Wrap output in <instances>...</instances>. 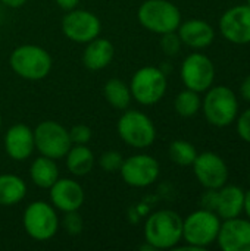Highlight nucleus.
<instances>
[{"label":"nucleus","instance_id":"obj_1","mask_svg":"<svg viewBox=\"0 0 250 251\" xmlns=\"http://www.w3.org/2000/svg\"><path fill=\"white\" fill-rule=\"evenodd\" d=\"M144 240L153 250L177 247L183 240V219L174 210H158L144 224Z\"/></svg>","mask_w":250,"mask_h":251},{"label":"nucleus","instance_id":"obj_2","mask_svg":"<svg viewBox=\"0 0 250 251\" xmlns=\"http://www.w3.org/2000/svg\"><path fill=\"white\" fill-rule=\"evenodd\" d=\"M9 65L18 76L27 81H41L50 74L53 60L46 49L35 44H22L10 53Z\"/></svg>","mask_w":250,"mask_h":251},{"label":"nucleus","instance_id":"obj_3","mask_svg":"<svg viewBox=\"0 0 250 251\" xmlns=\"http://www.w3.org/2000/svg\"><path fill=\"white\" fill-rule=\"evenodd\" d=\"M137 19L147 31L162 35L178 29L181 12L169 0H146L137 10Z\"/></svg>","mask_w":250,"mask_h":251},{"label":"nucleus","instance_id":"obj_4","mask_svg":"<svg viewBox=\"0 0 250 251\" xmlns=\"http://www.w3.org/2000/svg\"><path fill=\"white\" fill-rule=\"evenodd\" d=\"M119 138L134 149H147L156 140L153 121L140 110H124L116 124Z\"/></svg>","mask_w":250,"mask_h":251},{"label":"nucleus","instance_id":"obj_5","mask_svg":"<svg viewBox=\"0 0 250 251\" xmlns=\"http://www.w3.org/2000/svg\"><path fill=\"white\" fill-rule=\"evenodd\" d=\"M206 91L202 109L208 122L218 128L228 126L234 122L239 112V101L234 91L225 85L211 87Z\"/></svg>","mask_w":250,"mask_h":251},{"label":"nucleus","instance_id":"obj_6","mask_svg":"<svg viewBox=\"0 0 250 251\" xmlns=\"http://www.w3.org/2000/svg\"><path fill=\"white\" fill-rule=\"evenodd\" d=\"M167 75L156 66L140 68L134 72L130 82L131 97L143 106H153L159 103L167 93Z\"/></svg>","mask_w":250,"mask_h":251},{"label":"nucleus","instance_id":"obj_7","mask_svg":"<svg viewBox=\"0 0 250 251\" xmlns=\"http://www.w3.org/2000/svg\"><path fill=\"white\" fill-rule=\"evenodd\" d=\"M220 228V216L212 210L200 209L190 213L183 221V238L187 244L203 250L217 241Z\"/></svg>","mask_w":250,"mask_h":251},{"label":"nucleus","instance_id":"obj_8","mask_svg":"<svg viewBox=\"0 0 250 251\" xmlns=\"http://www.w3.org/2000/svg\"><path fill=\"white\" fill-rule=\"evenodd\" d=\"M24 229L35 241L52 240L59 229V218L55 207L46 201H32L22 216Z\"/></svg>","mask_w":250,"mask_h":251},{"label":"nucleus","instance_id":"obj_9","mask_svg":"<svg viewBox=\"0 0 250 251\" xmlns=\"http://www.w3.org/2000/svg\"><path fill=\"white\" fill-rule=\"evenodd\" d=\"M32 131L35 149L41 156L57 160L65 157L72 146L69 131L56 121H43Z\"/></svg>","mask_w":250,"mask_h":251},{"label":"nucleus","instance_id":"obj_10","mask_svg":"<svg viewBox=\"0 0 250 251\" xmlns=\"http://www.w3.org/2000/svg\"><path fill=\"white\" fill-rule=\"evenodd\" d=\"M62 31L65 37L71 41L85 44L99 37L102 31V22L96 13L75 7L72 10H68L63 16Z\"/></svg>","mask_w":250,"mask_h":251},{"label":"nucleus","instance_id":"obj_11","mask_svg":"<svg viewBox=\"0 0 250 251\" xmlns=\"http://www.w3.org/2000/svg\"><path fill=\"white\" fill-rule=\"evenodd\" d=\"M122 181L133 188H146L158 179L161 174L159 162L149 154H134L124 159L119 169Z\"/></svg>","mask_w":250,"mask_h":251},{"label":"nucleus","instance_id":"obj_12","mask_svg":"<svg viewBox=\"0 0 250 251\" xmlns=\"http://www.w3.org/2000/svg\"><path fill=\"white\" fill-rule=\"evenodd\" d=\"M180 74L186 88L196 93H203L214 84L215 66L206 54L192 53L184 59Z\"/></svg>","mask_w":250,"mask_h":251},{"label":"nucleus","instance_id":"obj_13","mask_svg":"<svg viewBox=\"0 0 250 251\" xmlns=\"http://www.w3.org/2000/svg\"><path fill=\"white\" fill-rule=\"evenodd\" d=\"M192 166L197 181L206 190H220L228 181L227 163L217 153L205 151L197 154Z\"/></svg>","mask_w":250,"mask_h":251},{"label":"nucleus","instance_id":"obj_14","mask_svg":"<svg viewBox=\"0 0 250 251\" xmlns=\"http://www.w3.org/2000/svg\"><path fill=\"white\" fill-rule=\"evenodd\" d=\"M220 31L225 40L234 44L250 43V6L230 7L220 18Z\"/></svg>","mask_w":250,"mask_h":251},{"label":"nucleus","instance_id":"obj_15","mask_svg":"<svg viewBox=\"0 0 250 251\" xmlns=\"http://www.w3.org/2000/svg\"><path fill=\"white\" fill-rule=\"evenodd\" d=\"M50 201L55 209L68 213L80 210L85 200L84 188L71 178H59L50 188Z\"/></svg>","mask_w":250,"mask_h":251},{"label":"nucleus","instance_id":"obj_16","mask_svg":"<svg viewBox=\"0 0 250 251\" xmlns=\"http://www.w3.org/2000/svg\"><path fill=\"white\" fill-rule=\"evenodd\" d=\"M217 241L224 251H250V221L239 216L225 219L221 224Z\"/></svg>","mask_w":250,"mask_h":251},{"label":"nucleus","instance_id":"obj_17","mask_svg":"<svg viewBox=\"0 0 250 251\" xmlns=\"http://www.w3.org/2000/svg\"><path fill=\"white\" fill-rule=\"evenodd\" d=\"M3 143L6 154L15 162L27 160L35 150L34 131L24 124L12 125L6 131Z\"/></svg>","mask_w":250,"mask_h":251},{"label":"nucleus","instance_id":"obj_18","mask_svg":"<svg viewBox=\"0 0 250 251\" xmlns=\"http://www.w3.org/2000/svg\"><path fill=\"white\" fill-rule=\"evenodd\" d=\"M183 44L192 49H205L212 44L215 38V31L211 24L202 19H190L180 24L177 29Z\"/></svg>","mask_w":250,"mask_h":251},{"label":"nucleus","instance_id":"obj_19","mask_svg":"<svg viewBox=\"0 0 250 251\" xmlns=\"http://www.w3.org/2000/svg\"><path fill=\"white\" fill-rule=\"evenodd\" d=\"M115 56V47L108 38L96 37L94 40L85 43L83 51V63L90 71H102L111 65Z\"/></svg>","mask_w":250,"mask_h":251},{"label":"nucleus","instance_id":"obj_20","mask_svg":"<svg viewBox=\"0 0 250 251\" xmlns=\"http://www.w3.org/2000/svg\"><path fill=\"white\" fill-rule=\"evenodd\" d=\"M245 209V191L237 185H224L217 190L215 213L225 219H233L242 215Z\"/></svg>","mask_w":250,"mask_h":251},{"label":"nucleus","instance_id":"obj_21","mask_svg":"<svg viewBox=\"0 0 250 251\" xmlns=\"http://www.w3.org/2000/svg\"><path fill=\"white\" fill-rule=\"evenodd\" d=\"M29 178L38 188L49 190L59 179V168L56 160L40 154V157H35L29 166Z\"/></svg>","mask_w":250,"mask_h":251},{"label":"nucleus","instance_id":"obj_22","mask_svg":"<svg viewBox=\"0 0 250 251\" xmlns=\"http://www.w3.org/2000/svg\"><path fill=\"white\" fill-rule=\"evenodd\" d=\"M65 159L66 169L74 176H84L90 174L96 163L94 154L87 147V144H72L68 153L65 154Z\"/></svg>","mask_w":250,"mask_h":251},{"label":"nucleus","instance_id":"obj_23","mask_svg":"<svg viewBox=\"0 0 250 251\" xmlns=\"http://www.w3.org/2000/svg\"><path fill=\"white\" fill-rule=\"evenodd\" d=\"M27 196L25 181L13 174L0 175V206L10 207L21 203Z\"/></svg>","mask_w":250,"mask_h":251},{"label":"nucleus","instance_id":"obj_24","mask_svg":"<svg viewBox=\"0 0 250 251\" xmlns=\"http://www.w3.org/2000/svg\"><path fill=\"white\" fill-rule=\"evenodd\" d=\"M103 96L106 101L116 110H127L131 103V91L130 85L122 79L112 78L103 87Z\"/></svg>","mask_w":250,"mask_h":251},{"label":"nucleus","instance_id":"obj_25","mask_svg":"<svg viewBox=\"0 0 250 251\" xmlns=\"http://www.w3.org/2000/svg\"><path fill=\"white\" fill-rule=\"evenodd\" d=\"M174 107H175V112L183 118L194 116L202 107V100L199 97V93L189 90V88L183 90L181 93L177 94L174 100Z\"/></svg>","mask_w":250,"mask_h":251},{"label":"nucleus","instance_id":"obj_26","mask_svg":"<svg viewBox=\"0 0 250 251\" xmlns=\"http://www.w3.org/2000/svg\"><path fill=\"white\" fill-rule=\"evenodd\" d=\"M168 154H169V159L175 165L190 166V165H193V162L197 156V151L192 143H189L186 140H175L169 144Z\"/></svg>","mask_w":250,"mask_h":251},{"label":"nucleus","instance_id":"obj_27","mask_svg":"<svg viewBox=\"0 0 250 251\" xmlns=\"http://www.w3.org/2000/svg\"><path fill=\"white\" fill-rule=\"evenodd\" d=\"M124 157L119 151L116 150H108L105 153H102V156L99 157V166L102 171L113 174V172H119L121 166H122Z\"/></svg>","mask_w":250,"mask_h":251},{"label":"nucleus","instance_id":"obj_28","mask_svg":"<svg viewBox=\"0 0 250 251\" xmlns=\"http://www.w3.org/2000/svg\"><path fill=\"white\" fill-rule=\"evenodd\" d=\"M181 44H183V43H181L180 35L177 34V31L162 34L161 47H162V50H164L165 54H168V56H175V54H178V51L181 50Z\"/></svg>","mask_w":250,"mask_h":251},{"label":"nucleus","instance_id":"obj_29","mask_svg":"<svg viewBox=\"0 0 250 251\" xmlns=\"http://www.w3.org/2000/svg\"><path fill=\"white\" fill-rule=\"evenodd\" d=\"M62 225H63V229L69 235H78V234H81V231L84 228V222H83V218L78 215V210L65 213Z\"/></svg>","mask_w":250,"mask_h":251},{"label":"nucleus","instance_id":"obj_30","mask_svg":"<svg viewBox=\"0 0 250 251\" xmlns=\"http://www.w3.org/2000/svg\"><path fill=\"white\" fill-rule=\"evenodd\" d=\"M68 131H69V138H71L72 144H88L91 140V135H93L91 129L84 124L74 125Z\"/></svg>","mask_w":250,"mask_h":251},{"label":"nucleus","instance_id":"obj_31","mask_svg":"<svg viewBox=\"0 0 250 251\" xmlns=\"http://www.w3.org/2000/svg\"><path fill=\"white\" fill-rule=\"evenodd\" d=\"M237 134L243 141L250 144V109L243 112L237 119Z\"/></svg>","mask_w":250,"mask_h":251},{"label":"nucleus","instance_id":"obj_32","mask_svg":"<svg viewBox=\"0 0 250 251\" xmlns=\"http://www.w3.org/2000/svg\"><path fill=\"white\" fill-rule=\"evenodd\" d=\"M202 204H203V209H208V210L215 212V206H217V190H208L205 193V196L202 197Z\"/></svg>","mask_w":250,"mask_h":251},{"label":"nucleus","instance_id":"obj_33","mask_svg":"<svg viewBox=\"0 0 250 251\" xmlns=\"http://www.w3.org/2000/svg\"><path fill=\"white\" fill-rule=\"evenodd\" d=\"M55 1H56V4H57L60 9H63L65 12L72 10V9H75V7L80 4V0H55Z\"/></svg>","mask_w":250,"mask_h":251},{"label":"nucleus","instance_id":"obj_34","mask_svg":"<svg viewBox=\"0 0 250 251\" xmlns=\"http://www.w3.org/2000/svg\"><path fill=\"white\" fill-rule=\"evenodd\" d=\"M240 93H242V96H243L248 101H250V75H248V76L245 78V81L242 82Z\"/></svg>","mask_w":250,"mask_h":251},{"label":"nucleus","instance_id":"obj_35","mask_svg":"<svg viewBox=\"0 0 250 251\" xmlns=\"http://www.w3.org/2000/svg\"><path fill=\"white\" fill-rule=\"evenodd\" d=\"M1 3L6 6V7H10V9H19L22 7L27 0H1Z\"/></svg>","mask_w":250,"mask_h":251},{"label":"nucleus","instance_id":"obj_36","mask_svg":"<svg viewBox=\"0 0 250 251\" xmlns=\"http://www.w3.org/2000/svg\"><path fill=\"white\" fill-rule=\"evenodd\" d=\"M248 215V219L250 221V190L245 193V209H243Z\"/></svg>","mask_w":250,"mask_h":251},{"label":"nucleus","instance_id":"obj_37","mask_svg":"<svg viewBox=\"0 0 250 251\" xmlns=\"http://www.w3.org/2000/svg\"><path fill=\"white\" fill-rule=\"evenodd\" d=\"M0 129H1V113H0Z\"/></svg>","mask_w":250,"mask_h":251},{"label":"nucleus","instance_id":"obj_38","mask_svg":"<svg viewBox=\"0 0 250 251\" xmlns=\"http://www.w3.org/2000/svg\"><path fill=\"white\" fill-rule=\"evenodd\" d=\"M248 1V6H250V0H246Z\"/></svg>","mask_w":250,"mask_h":251}]
</instances>
